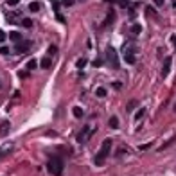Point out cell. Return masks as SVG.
Returning a JSON list of instances; mask_svg holds the SVG:
<instances>
[{
    "label": "cell",
    "instance_id": "13",
    "mask_svg": "<svg viewBox=\"0 0 176 176\" xmlns=\"http://www.w3.org/2000/svg\"><path fill=\"white\" fill-rule=\"evenodd\" d=\"M72 113H74V115H76L77 119H81V117H83V110H81L79 106H74V110H72Z\"/></svg>",
    "mask_w": 176,
    "mask_h": 176
},
{
    "label": "cell",
    "instance_id": "28",
    "mask_svg": "<svg viewBox=\"0 0 176 176\" xmlns=\"http://www.w3.org/2000/svg\"><path fill=\"white\" fill-rule=\"evenodd\" d=\"M56 50H58V49H56V47L52 45V47H50V49H49V52H50V54H54V52H56Z\"/></svg>",
    "mask_w": 176,
    "mask_h": 176
},
{
    "label": "cell",
    "instance_id": "33",
    "mask_svg": "<svg viewBox=\"0 0 176 176\" xmlns=\"http://www.w3.org/2000/svg\"><path fill=\"white\" fill-rule=\"evenodd\" d=\"M76 2H86V0H76Z\"/></svg>",
    "mask_w": 176,
    "mask_h": 176
},
{
    "label": "cell",
    "instance_id": "6",
    "mask_svg": "<svg viewBox=\"0 0 176 176\" xmlns=\"http://www.w3.org/2000/svg\"><path fill=\"white\" fill-rule=\"evenodd\" d=\"M15 151V144H11V142H7V144H4V146H0V160H4L6 157H9Z\"/></svg>",
    "mask_w": 176,
    "mask_h": 176
},
{
    "label": "cell",
    "instance_id": "32",
    "mask_svg": "<svg viewBox=\"0 0 176 176\" xmlns=\"http://www.w3.org/2000/svg\"><path fill=\"white\" fill-rule=\"evenodd\" d=\"M173 7H176V0H173Z\"/></svg>",
    "mask_w": 176,
    "mask_h": 176
},
{
    "label": "cell",
    "instance_id": "21",
    "mask_svg": "<svg viewBox=\"0 0 176 176\" xmlns=\"http://www.w3.org/2000/svg\"><path fill=\"white\" fill-rule=\"evenodd\" d=\"M146 13H147V15H151V16H154V15H157V11H154V9H153L151 6H147V7H146Z\"/></svg>",
    "mask_w": 176,
    "mask_h": 176
},
{
    "label": "cell",
    "instance_id": "17",
    "mask_svg": "<svg viewBox=\"0 0 176 176\" xmlns=\"http://www.w3.org/2000/svg\"><path fill=\"white\" fill-rule=\"evenodd\" d=\"M137 108V101H129V104H128V111H133Z\"/></svg>",
    "mask_w": 176,
    "mask_h": 176
},
{
    "label": "cell",
    "instance_id": "26",
    "mask_svg": "<svg viewBox=\"0 0 176 176\" xmlns=\"http://www.w3.org/2000/svg\"><path fill=\"white\" fill-rule=\"evenodd\" d=\"M20 2V0H7V4H11V6H16Z\"/></svg>",
    "mask_w": 176,
    "mask_h": 176
},
{
    "label": "cell",
    "instance_id": "7",
    "mask_svg": "<svg viewBox=\"0 0 176 176\" xmlns=\"http://www.w3.org/2000/svg\"><path fill=\"white\" fill-rule=\"evenodd\" d=\"M169 70H171V58H165L163 67H162V77H167L169 76Z\"/></svg>",
    "mask_w": 176,
    "mask_h": 176
},
{
    "label": "cell",
    "instance_id": "24",
    "mask_svg": "<svg viewBox=\"0 0 176 176\" xmlns=\"http://www.w3.org/2000/svg\"><path fill=\"white\" fill-rule=\"evenodd\" d=\"M22 24H24V27H31V25H33V22H31V20H29V18H25V20H24V22H22Z\"/></svg>",
    "mask_w": 176,
    "mask_h": 176
},
{
    "label": "cell",
    "instance_id": "20",
    "mask_svg": "<svg viewBox=\"0 0 176 176\" xmlns=\"http://www.w3.org/2000/svg\"><path fill=\"white\" fill-rule=\"evenodd\" d=\"M140 31H142L140 24H135V25H133V33H135V34H140Z\"/></svg>",
    "mask_w": 176,
    "mask_h": 176
},
{
    "label": "cell",
    "instance_id": "31",
    "mask_svg": "<svg viewBox=\"0 0 176 176\" xmlns=\"http://www.w3.org/2000/svg\"><path fill=\"white\" fill-rule=\"evenodd\" d=\"M171 41H173V43H174V45H176V36H174V34H173V36H171Z\"/></svg>",
    "mask_w": 176,
    "mask_h": 176
},
{
    "label": "cell",
    "instance_id": "25",
    "mask_svg": "<svg viewBox=\"0 0 176 176\" xmlns=\"http://www.w3.org/2000/svg\"><path fill=\"white\" fill-rule=\"evenodd\" d=\"M72 2H74V0H61V4H63V6H72Z\"/></svg>",
    "mask_w": 176,
    "mask_h": 176
},
{
    "label": "cell",
    "instance_id": "9",
    "mask_svg": "<svg viewBox=\"0 0 176 176\" xmlns=\"http://www.w3.org/2000/svg\"><path fill=\"white\" fill-rule=\"evenodd\" d=\"M9 38H11L13 41H20V40H22V34H20L18 31H11V34H9Z\"/></svg>",
    "mask_w": 176,
    "mask_h": 176
},
{
    "label": "cell",
    "instance_id": "1",
    "mask_svg": "<svg viewBox=\"0 0 176 176\" xmlns=\"http://www.w3.org/2000/svg\"><path fill=\"white\" fill-rule=\"evenodd\" d=\"M110 149H111V140L110 138H106L104 142H102V147L99 149V153L95 154V165H102V162H104V158L108 157V153H110Z\"/></svg>",
    "mask_w": 176,
    "mask_h": 176
},
{
    "label": "cell",
    "instance_id": "15",
    "mask_svg": "<svg viewBox=\"0 0 176 176\" xmlns=\"http://www.w3.org/2000/svg\"><path fill=\"white\" fill-rule=\"evenodd\" d=\"M41 67H43V68H49V67H50V59H49V58H43V59H41Z\"/></svg>",
    "mask_w": 176,
    "mask_h": 176
},
{
    "label": "cell",
    "instance_id": "34",
    "mask_svg": "<svg viewBox=\"0 0 176 176\" xmlns=\"http://www.w3.org/2000/svg\"><path fill=\"white\" fill-rule=\"evenodd\" d=\"M173 110H174V111H176V102H174V108H173Z\"/></svg>",
    "mask_w": 176,
    "mask_h": 176
},
{
    "label": "cell",
    "instance_id": "27",
    "mask_svg": "<svg viewBox=\"0 0 176 176\" xmlns=\"http://www.w3.org/2000/svg\"><path fill=\"white\" fill-rule=\"evenodd\" d=\"M0 52H2V54H7L9 49H7V47H2V49H0Z\"/></svg>",
    "mask_w": 176,
    "mask_h": 176
},
{
    "label": "cell",
    "instance_id": "11",
    "mask_svg": "<svg viewBox=\"0 0 176 176\" xmlns=\"http://www.w3.org/2000/svg\"><path fill=\"white\" fill-rule=\"evenodd\" d=\"M29 11H33V13L40 11V4H38V2H31V4H29Z\"/></svg>",
    "mask_w": 176,
    "mask_h": 176
},
{
    "label": "cell",
    "instance_id": "30",
    "mask_svg": "<svg viewBox=\"0 0 176 176\" xmlns=\"http://www.w3.org/2000/svg\"><path fill=\"white\" fill-rule=\"evenodd\" d=\"M154 4H157V6H162V4H163V0H154Z\"/></svg>",
    "mask_w": 176,
    "mask_h": 176
},
{
    "label": "cell",
    "instance_id": "22",
    "mask_svg": "<svg viewBox=\"0 0 176 176\" xmlns=\"http://www.w3.org/2000/svg\"><path fill=\"white\" fill-rule=\"evenodd\" d=\"M86 63H88L86 59H79V61H77V68H83V67H85Z\"/></svg>",
    "mask_w": 176,
    "mask_h": 176
},
{
    "label": "cell",
    "instance_id": "29",
    "mask_svg": "<svg viewBox=\"0 0 176 176\" xmlns=\"http://www.w3.org/2000/svg\"><path fill=\"white\" fill-rule=\"evenodd\" d=\"M6 40V33H2V31H0V41H4Z\"/></svg>",
    "mask_w": 176,
    "mask_h": 176
},
{
    "label": "cell",
    "instance_id": "3",
    "mask_svg": "<svg viewBox=\"0 0 176 176\" xmlns=\"http://www.w3.org/2000/svg\"><path fill=\"white\" fill-rule=\"evenodd\" d=\"M106 63L111 68H119V56H117V50L113 49L111 45L106 47Z\"/></svg>",
    "mask_w": 176,
    "mask_h": 176
},
{
    "label": "cell",
    "instance_id": "19",
    "mask_svg": "<svg viewBox=\"0 0 176 176\" xmlns=\"http://www.w3.org/2000/svg\"><path fill=\"white\" fill-rule=\"evenodd\" d=\"M95 94H97V97H104V95H106V90H104V88H97Z\"/></svg>",
    "mask_w": 176,
    "mask_h": 176
},
{
    "label": "cell",
    "instance_id": "2",
    "mask_svg": "<svg viewBox=\"0 0 176 176\" xmlns=\"http://www.w3.org/2000/svg\"><path fill=\"white\" fill-rule=\"evenodd\" d=\"M47 169H49L50 174L59 176L61 173H63V160H61V158H50L47 162Z\"/></svg>",
    "mask_w": 176,
    "mask_h": 176
},
{
    "label": "cell",
    "instance_id": "16",
    "mask_svg": "<svg viewBox=\"0 0 176 176\" xmlns=\"http://www.w3.org/2000/svg\"><path fill=\"white\" fill-rule=\"evenodd\" d=\"M27 68H29V70H34V68H36V59H31L29 63H27Z\"/></svg>",
    "mask_w": 176,
    "mask_h": 176
},
{
    "label": "cell",
    "instance_id": "5",
    "mask_svg": "<svg viewBox=\"0 0 176 176\" xmlns=\"http://www.w3.org/2000/svg\"><path fill=\"white\" fill-rule=\"evenodd\" d=\"M92 133H94V131H92L88 126H85V128L81 129V133L77 135V142H79V144H86V142H88V138L92 137Z\"/></svg>",
    "mask_w": 176,
    "mask_h": 176
},
{
    "label": "cell",
    "instance_id": "12",
    "mask_svg": "<svg viewBox=\"0 0 176 176\" xmlns=\"http://www.w3.org/2000/svg\"><path fill=\"white\" fill-rule=\"evenodd\" d=\"M144 115H146V108H140V110H138V111L135 113V120H140V119H142Z\"/></svg>",
    "mask_w": 176,
    "mask_h": 176
},
{
    "label": "cell",
    "instance_id": "4",
    "mask_svg": "<svg viewBox=\"0 0 176 176\" xmlns=\"http://www.w3.org/2000/svg\"><path fill=\"white\" fill-rule=\"evenodd\" d=\"M124 59H126L129 65L135 63V61H137V56H135V47H129V45L124 47Z\"/></svg>",
    "mask_w": 176,
    "mask_h": 176
},
{
    "label": "cell",
    "instance_id": "10",
    "mask_svg": "<svg viewBox=\"0 0 176 176\" xmlns=\"http://www.w3.org/2000/svg\"><path fill=\"white\" fill-rule=\"evenodd\" d=\"M29 45L31 43H27V41H25V43H20V47H15V50H16V52H25V50L29 49Z\"/></svg>",
    "mask_w": 176,
    "mask_h": 176
},
{
    "label": "cell",
    "instance_id": "14",
    "mask_svg": "<svg viewBox=\"0 0 176 176\" xmlns=\"http://www.w3.org/2000/svg\"><path fill=\"white\" fill-rule=\"evenodd\" d=\"M110 126H111V128H119V119H117V117H111V119H110Z\"/></svg>",
    "mask_w": 176,
    "mask_h": 176
},
{
    "label": "cell",
    "instance_id": "8",
    "mask_svg": "<svg viewBox=\"0 0 176 176\" xmlns=\"http://www.w3.org/2000/svg\"><path fill=\"white\" fill-rule=\"evenodd\" d=\"M9 129H11V124H9V120H2V124H0V135H7Z\"/></svg>",
    "mask_w": 176,
    "mask_h": 176
},
{
    "label": "cell",
    "instance_id": "18",
    "mask_svg": "<svg viewBox=\"0 0 176 176\" xmlns=\"http://www.w3.org/2000/svg\"><path fill=\"white\" fill-rule=\"evenodd\" d=\"M111 20H113V11H108V18H106L104 25H110V24H111Z\"/></svg>",
    "mask_w": 176,
    "mask_h": 176
},
{
    "label": "cell",
    "instance_id": "23",
    "mask_svg": "<svg viewBox=\"0 0 176 176\" xmlns=\"http://www.w3.org/2000/svg\"><path fill=\"white\" fill-rule=\"evenodd\" d=\"M149 147H151V142H149V144H142V146H138V149H140V151H144V149H149Z\"/></svg>",
    "mask_w": 176,
    "mask_h": 176
}]
</instances>
